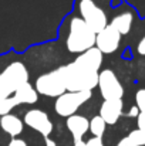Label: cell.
I'll return each mask as SVG.
<instances>
[{"label": "cell", "mask_w": 145, "mask_h": 146, "mask_svg": "<svg viewBox=\"0 0 145 146\" xmlns=\"http://www.w3.org/2000/svg\"><path fill=\"white\" fill-rule=\"evenodd\" d=\"M97 34L93 29L80 17H71L68 24V36L65 38V47L70 52L81 54L86 50L96 46Z\"/></svg>", "instance_id": "6da1fadb"}, {"label": "cell", "mask_w": 145, "mask_h": 146, "mask_svg": "<svg viewBox=\"0 0 145 146\" xmlns=\"http://www.w3.org/2000/svg\"><path fill=\"white\" fill-rule=\"evenodd\" d=\"M63 77L65 90L68 92H81V91H93L98 87V74L97 71L86 70L80 65H77L74 61L61 65Z\"/></svg>", "instance_id": "7a4b0ae2"}, {"label": "cell", "mask_w": 145, "mask_h": 146, "mask_svg": "<svg viewBox=\"0 0 145 146\" xmlns=\"http://www.w3.org/2000/svg\"><path fill=\"white\" fill-rule=\"evenodd\" d=\"M36 91L44 97L50 98H58L64 92H67L61 67H58L50 72L41 74L36 80Z\"/></svg>", "instance_id": "3957f363"}, {"label": "cell", "mask_w": 145, "mask_h": 146, "mask_svg": "<svg viewBox=\"0 0 145 146\" xmlns=\"http://www.w3.org/2000/svg\"><path fill=\"white\" fill-rule=\"evenodd\" d=\"M91 91H81V92H64L63 95L55 98L54 109L57 115L68 118L71 115H76L77 111L88 101L91 99Z\"/></svg>", "instance_id": "277c9868"}, {"label": "cell", "mask_w": 145, "mask_h": 146, "mask_svg": "<svg viewBox=\"0 0 145 146\" xmlns=\"http://www.w3.org/2000/svg\"><path fill=\"white\" fill-rule=\"evenodd\" d=\"M78 11H80V17L93 29L96 34L108 26V19L105 11L97 6L94 0H80Z\"/></svg>", "instance_id": "5b68a950"}, {"label": "cell", "mask_w": 145, "mask_h": 146, "mask_svg": "<svg viewBox=\"0 0 145 146\" xmlns=\"http://www.w3.org/2000/svg\"><path fill=\"white\" fill-rule=\"evenodd\" d=\"M98 88L101 97L105 99H122L124 87L112 70H102L98 74Z\"/></svg>", "instance_id": "8992f818"}, {"label": "cell", "mask_w": 145, "mask_h": 146, "mask_svg": "<svg viewBox=\"0 0 145 146\" xmlns=\"http://www.w3.org/2000/svg\"><path fill=\"white\" fill-rule=\"evenodd\" d=\"M29 77H30V74H29L27 67H26L23 62H20V61H13V62H10V64L1 71V74H0V78L13 90V92H14L20 85L29 82Z\"/></svg>", "instance_id": "52a82bcc"}, {"label": "cell", "mask_w": 145, "mask_h": 146, "mask_svg": "<svg viewBox=\"0 0 145 146\" xmlns=\"http://www.w3.org/2000/svg\"><path fill=\"white\" fill-rule=\"evenodd\" d=\"M23 122H24V125L34 129L36 132H39L44 138L50 136V133L53 132V122H51L47 112H44L41 109L34 108V109L27 111Z\"/></svg>", "instance_id": "ba28073f"}, {"label": "cell", "mask_w": 145, "mask_h": 146, "mask_svg": "<svg viewBox=\"0 0 145 146\" xmlns=\"http://www.w3.org/2000/svg\"><path fill=\"white\" fill-rule=\"evenodd\" d=\"M121 34L114 29L111 27L110 24L101 30L100 33H97L96 37V47L102 54H112L115 52L118 47H120V43H121Z\"/></svg>", "instance_id": "9c48e42d"}, {"label": "cell", "mask_w": 145, "mask_h": 146, "mask_svg": "<svg viewBox=\"0 0 145 146\" xmlns=\"http://www.w3.org/2000/svg\"><path fill=\"white\" fill-rule=\"evenodd\" d=\"M124 102L122 99H105L100 106V116L105 121L107 125H114L122 116Z\"/></svg>", "instance_id": "30bf717a"}, {"label": "cell", "mask_w": 145, "mask_h": 146, "mask_svg": "<svg viewBox=\"0 0 145 146\" xmlns=\"http://www.w3.org/2000/svg\"><path fill=\"white\" fill-rule=\"evenodd\" d=\"M102 52L97 48L96 46L91 47V48L86 50L84 52L78 54L74 60V62L86 70H90V71H97L100 72V68L102 65Z\"/></svg>", "instance_id": "8fae6325"}, {"label": "cell", "mask_w": 145, "mask_h": 146, "mask_svg": "<svg viewBox=\"0 0 145 146\" xmlns=\"http://www.w3.org/2000/svg\"><path fill=\"white\" fill-rule=\"evenodd\" d=\"M67 129L73 135L74 139H83V136L88 132L90 129V119H87L83 115H71L65 121Z\"/></svg>", "instance_id": "7c38bea8"}, {"label": "cell", "mask_w": 145, "mask_h": 146, "mask_svg": "<svg viewBox=\"0 0 145 146\" xmlns=\"http://www.w3.org/2000/svg\"><path fill=\"white\" fill-rule=\"evenodd\" d=\"M0 128H1L7 135H10L11 138H16V136H19V135L23 132L24 122H23L17 115L9 113V115L0 116Z\"/></svg>", "instance_id": "4fadbf2b"}, {"label": "cell", "mask_w": 145, "mask_h": 146, "mask_svg": "<svg viewBox=\"0 0 145 146\" xmlns=\"http://www.w3.org/2000/svg\"><path fill=\"white\" fill-rule=\"evenodd\" d=\"M13 98L16 99V102L19 105H31V104H36L37 102L39 92L36 91V88L30 82H26V84L20 85L14 91Z\"/></svg>", "instance_id": "5bb4252c"}, {"label": "cell", "mask_w": 145, "mask_h": 146, "mask_svg": "<svg viewBox=\"0 0 145 146\" xmlns=\"http://www.w3.org/2000/svg\"><path fill=\"white\" fill-rule=\"evenodd\" d=\"M132 23H134V16L130 11H124L118 16H115L108 24L111 27H114L121 36H125L131 31L132 29Z\"/></svg>", "instance_id": "9a60e30c"}, {"label": "cell", "mask_w": 145, "mask_h": 146, "mask_svg": "<svg viewBox=\"0 0 145 146\" xmlns=\"http://www.w3.org/2000/svg\"><path fill=\"white\" fill-rule=\"evenodd\" d=\"M105 129H107V123L100 116V115H96L91 121H90V132L93 136L96 138H102V135L105 133Z\"/></svg>", "instance_id": "2e32d148"}, {"label": "cell", "mask_w": 145, "mask_h": 146, "mask_svg": "<svg viewBox=\"0 0 145 146\" xmlns=\"http://www.w3.org/2000/svg\"><path fill=\"white\" fill-rule=\"evenodd\" d=\"M127 138L132 146H145V131H141L137 128V129L131 131L127 135Z\"/></svg>", "instance_id": "e0dca14e"}, {"label": "cell", "mask_w": 145, "mask_h": 146, "mask_svg": "<svg viewBox=\"0 0 145 146\" xmlns=\"http://www.w3.org/2000/svg\"><path fill=\"white\" fill-rule=\"evenodd\" d=\"M17 105H19V104L16 102V99L13 97L1 99V101H0V116H4V115L11 113V111H13Z\"/></svg>", "instance_id": "ac0fdd59"}, {"label": "cell", "mask_w": 145, "mask_h": 146, "mask_svg": "<svg viewBox=\"0 0 145 146\" xmlns=\"http://www.w3.org/2000/svg\"><path fill=\"white\" fill-rule=\"evenodd\" d=\"M135 105L140 112H145V88H141L135 94Z\"/></svg>", "instance_id": "d6986e66"}, {"label": "cell", "mask_w": 145, "mask_h": 146, "mask_svg": "<svg viewBox=\"0 0 145 146\" xmlns=\"http://www.w3.org/2000/svg\"><path fill=\"white\" fill-rule=\"evenodd\" d=\"M11 94H14L13 92V90L0 78V101L1 99H4V98H9V97H11Z\"/></svg>", "instance_id": "ffe728a7"}, {"label": "cell", "mask_w": 145, "mask_h": 146, "mask_svg": "<svg viewBox=\"0 0 145 146\" xmlns=\"http://www.w3.org/2000/svg\"><path fill=\"white\" fill-rule=\"evenodd\" d=\"M137 126L138 129L145 131V112H140V115L137 116Z\"/></svg>", "instance_id": "44dd1931"}, {"label": "cell", "mask_w": 145, "mask_h": 146, "mask_svg": "<svg viewBox=\"0 0 145 146\" xmlns=\"http://www.w3.org/2000/svg\"><path fill=\"white\" fill-rule=\"evenodd\" d=\"M87 146H105V145H104V142H102V138L93 136V138H90V139L87 141Z\"/></svg>", "instance_id": "7402d4cb"}, {"label": "cell", "mask_w": 145, "mask_h": 146, "mask_svg": "<svg viewBox=\"0 0 145 146\" xmlns=\"http://www.w3.org/2000/svg\"><path fill=\"white\" fill-rule=\"evenodd\" d=\"M7 146H27V142L23 139H19V138H13Z\"/></svg>", "instance_id": "603a6c76"}, {"label": "cell", "mask_w": 145, "mask_h": 146, "mask_svg": "<svg viewBox=\"0 0 145 146\" xmlns=\"http://www.w3.org/2000/svg\"><path fill=\"white\" fill-rule=\"evenodd\" d=\"M137 51H138L140 55H145V36L140 40V43L137 46Z\"/></svg>", "instance_id": "cb8c5ba5"}, {"label": "cell", "mask_w": 145, "mask_h": 146, "mask_svg": "<svg viewBox=\"0 0 145 146\" xmlns=\"http://www.w3.org/2000/svg\"><path fill=\"white\" fill-rule=\"evenodd\" d=\"M140 115V109L137 108V105H134L128 112H127V116H130V118H137Z\"/></svg>", "instance_id": "d4e9b609"}, {"label": "cell", "mask_w": 145, "mask_h": 146, "mask_svg": "<svg viewBox=\"0 0 145 146\" xmlns=\"http://www.w3.org/2000/svg\"><path fill=\"white\" fill-rule=\"evenodd\" d=\"M117 146H131V143H130L128 138H127V136H124L122 139H120V142L117 143Z\"/></svg>", "instance_id": "484cf974"}, {"label": "cell", "mask_w": 145, "mask_h": 146, "mask_svg": "<svg viewBox=\"0 0 145 146\" xmlns=\"http://www.w3.org/2000/svg\"><path fill=\"white\" fill-rule=\"evenodd\" d=\"M44 143H46V146H57V143L53 141V139H50V138H44Z\"/></svg>", "instance_id": "4316f807"}, {"label": "cell", "mask_w": 145, "mask_h": 146, "mask_svg": "<svg viewBox=\"0 0 145 146\" xmlns=\"http://www.w3.org/2000/svg\"><path fill=\"white\" fill-rule=\"evenodd\" d=\"M74 146H87V142L83 139H74Z\"/></svg>", "instance_id": "83f0119b"}]
</instances>
